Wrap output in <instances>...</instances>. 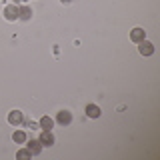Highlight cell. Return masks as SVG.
Listing matches in <instances>:
<instances>
[{"mask_svg": "<svg viewBox=\"0 0 160 160\" xmlns=\"http://www.w3.org/2000/svg\"><path fill=\"white\" fill-rule=\"evenodd\" d=\"M32 154L28 152V148H22V150H18L16 152V158H20V160H24V158H30Z\"/></svg>", "mask_w": 160, "mask_h": 160, "instance_id": "7c38bea8", "label": "cell"}, {"mask_svg": "<svg viewBox=\"0 0 160 160\" xmlns=\"http://www.w3.org/2000/svg\"><path fill=\"white\" fill-rule=\"evenodd\" d=\"M138 52L142 54V56H150V54L154 52V46H152V42H148V40H142V42H138Z\"/></svg>", "mask_w": 160, "mask_h": 160, "instance_id": "5b68a950", "label": "cell"}, {"mask_svg": "<svg viewBox=\"0 0 160 160\" xmlns=\"http://www.w3.org/2000/svg\"><path fill=\"white\" fill-rule=\"evenodd\" d=\"M8 122L12 124V126H20V124L24 122V114L20 112V110H10V114H8Z\"/></svg>", "mask_w": 160, "mask_h": 160, "instance_id": "7a4b0ae2", "label": "cell"}, {"mask_svg": "<svg viewBox=\"0 0 160 160\" xmlns=\"http://www.w3.org/2000/svg\"><path fill=\"white\" fill-rule=\"evenodd\" d=\"M130 40L132 42H142V40H146V32H144V28H132V32H130Z\"/></svg>", "mask_w": 160, "mask_h": 160, "instance_id": "8992f818", "label": "cell"}, {"mask_svg": "<svg viewBox=\"0 0 160 160\" xmlns=\"http://www.w3.org/2000/svg\"><path fill=\"white\" fill-rule=\"evenodd\" d=\"M100 114H102V112H100V108L96 106V104H88V106H86V116L88 118H98Z\"/></svg>", "mask_w": 160, "mask_h": 160, "instance_id": "9c48e42d", "label": "cell"}, {"mask_svg": "<svg viewBox=\"0 0 160 160\" xmlns=\"http://www.w3.org/2000/svg\"><path fill=\"white\" fill-rule=\"evenodd\" d=\"M52 126H54V120L50 116H42V118H40V128H42V130H52Z\"/></svg>", "mask_w": 160, "mask_h": 160, "instance_id": "8fae6325", "label": "cell"}, {"mask_svg": "<svg viewBox=\"0 0 160 160\" xmlns=\"http://www.w3.org/2000/svg\"><path fill=\"white\" fill-rule=\"evenodd\" d=\"M40 142H42V146H52L54 144V134H52V130H44L42 134H40Z\"/></svg>", "mask_w": 160, "mask_h": 160, "instance_id": "ba28073f", "label": "cell"}, {"mask_svg": "<svg viewBox=\"0 0 160 160\" xmlns=\"http://www.w3.org/2000/svg\"><path fill=\"white\" fill-rule=\"evenodd\" d=\"M4 18H6L8 22H14V20H18V8H16V4H10V6L4 8Z\"/></svg>", "mask_w": 160, "mask_h": 160, "instance_id": "277c9868", "label": "cell"}, {"mask_svg": "<svg viewBox=\"0 0 160 160\" xmlns=\"http://www.w3.org/2000/svg\"><path fill=\"white\" fill-rule=\"evenodd\" d=\"M56 122L62 124V126H68L70 122H72V112H68V110H60L56 114Z\"/></svg>", "mask_w": 160, "mask_h": 160, "instance_id": "3957f363", "label": "cell"}, {"mask_svg": "<svg viewBox=\"0 0 160 160\" xmlns=\"http://www.w3.org/2000/svg\"><path fill=\"white\" fill-rule=\"evenodd\" d=\"M2 2H6V0H0V4H2Z\"/></svg>", "mask_w": 160, "mask_h": 160, "instance_id": "5bb4252c", "label": "cell"}, {"mask_svg": "<svg viewBox=\"0 0 160 160\" xmlns=\"http://www.w3.org/2000/svg\"><path fill=\"white\" fill-rule=\"evenodd\" d=\"M32 16H34V14H32V8L26 6V4L18 8V20H24V22H28V20L32 18Z\"/></svg>", "mask_w": 160, "mask_h": 160, "instance_id": "52a82bcc", "label": "cell"}, {"mask_svg": "<svg viewBox=\"0 0 160 160\" xmlns=\"http://www.w3.org/2000/svg\"><path fill=\"white\" fill-rule=\"evenodd\" d=\"M60 2H62V4H70V2H72V0H60Z\"/></svg>", "mask_w": 160, "mask_h": 160, "instance_id": "4fadbf2b", "label": "cell"}, {"mask_svg": "<svg viewBox=\"0 0 160 160\" xmlns=\"http://www.w3.org/2000/svg\"><path fill=\"white\" fill-rule=\"evenodd\" d=\"M26 148H28V152L32 154V156H38L40 152H42V142H40L38 138H32V140H28V144H26Z\"/></svg>", "mask_w": 160, "mask_h": 160, "instance_id": "6da1fadb", "label": "cell"}, {"mask_svg": "<svg viewBox=\"0 0 160 160\" xmlns=\"http://www.w3.org/2000/svg\"><path fill=\"white\" fill-rule=\"evenodd\" d=\"M12 140H14L16 144H24V142L28 140V136H26V132H24V130H16V132L12 134Z\"/></svg>", "mask_w": 160, "mask_h": 160, "instance_id": "30bf717a", "label": "cell"}]
</instances>
